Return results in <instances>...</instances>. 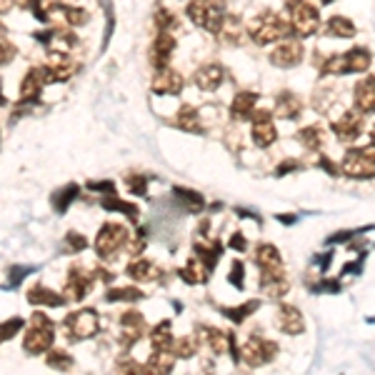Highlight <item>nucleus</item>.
<instances>
[{
  "instance_id": "423d86ee",
  "label": "nucleus",
  "mask_w": 375,
  "mask_h": 375,
  "mask_svg": "<svg viewBox=\"0 0 375 375\" xmlns=\"http://www.w3.org/2000/svg\"><path fill=\"white\" fill-rule=\"evenodd\" d=\"M65 335L71 343H80V340H88L98 333V313L90 311V308H83V311L68 313L65 316Z\"/></svg>"
},
{
  "instance_id": "393cba45",
  "label": "nucleus",
  "mask_w": 375,
  "mask_h": 375,
  "mask_svg": "<svg viewBox=\"0 0 375 375\" xmlns=\"http://www.w3.org/2000/svg\"><path fill=\"white\" fill-rule=\"evenodd\" d=\"M255 263H258L260 270H278V268H283L281 253H278L276 246H270V243H263V246L255 248Z\"/></svg>"
},
{
  "instance_id": "a19ab883",
  "label": "nucleus",
  "mask_w": 375,
  "mask_h": 375,
  "mask_svg": "<svg viewBox=\"0 0 375 375\" xmlns=\"http://www.w3.org/2000/svg\"><path fill=\"white\" fill-rule=\"evenodd\" d=\"M63 15H65V20H68V25H73V28H80V25L88 23V13L83 10V8L65 6L63 8Z\"/></svg>"
},
{
  "instance_id": "8fccbe9b",
  "label": "nucleus",
  "mask_w": 375,
  "mask_h": 375,
  "mask_svg": "<svg viewBox=\"0 0 375 375\" xmlns=\"http://www.w3.org/2000/svg\"><path fill=\"white\" fill-rule=\"evenodd\" d=\"M88 188H90V190H108L111 195H115V185H113L111 181H106V183H88Z\"/></svg>"
},
{
  "instance_id": "864d4df0",
  "label": "nucleus",
  "mask_w": 375,
  "mask_h": 375,
  "mask_svg": "<svg viewBox=\"0 0 375 375\" xmlns=\"http://www.w3.org/2000/svg\"><path fill=\"white\" fill-rule=\"evenodd\" d=\"M13 8V0H0V13H8Z\"/></svg>"
},
{
  "instance_id": "dca6fc26",
  "label": "nucleus",
  "mask_w": 375,
  "mask_h": 375,
  "mask_svg": "<svg viewBox=\"0 0 375 375\" xmlns=\"http://www.w3.org/2000/svg\"><path fill=\"white\" fill-rule=\"evenodd\" d=\"M353 103L363 115L375 113V76H365L363 80L355 83L353 88Z\"/></svg>"
},
{
  "instance_id": "e433bc0d",
  "label": "nucleus",
  "mask_w": 375,
  "mask_h": 375,
  "mask_svg": "<svg viewBox=\"0 0 375 375\" xmlns=\"http://www.w3.org/2000/svg\"><path fill=\"white\" fill-rule=\"evenodd\" d=\"M143 293L138 288H115V290H108L106 300L108 303H133V300H141Z\"/></svg>"
},
{
  "instance_id": "6ab92c4d",
  "label": "nucleus",
  "mask_w": 375,
  "mask_h": 375,
  "mask_svg": "<svg viewBox=\"0 0 375 375\" xmlns=\"http://www.w3.org/2000/svg\"><path fill=\"white\" fill-rule=\"evenodd\" d=\"M45 83H50V78H48V68H30V71L25 73L23 85H20V100H23V103L36 100Z\"/></svg>"
},
{
  "instance_id": "f8f14e48",
  "label": "nucleus",
  "mask_w": 375,
  "mask_h": 375,
  "mask_svg": "<svg viewBox=\"0 0 375 375\" xmlns=\"http://www.w3.org/2000/svg\"><path fill=\"white\" fill-rule=\"evenodd\" d=\"M93 281H95V273H88V270L73 265V268L68 270V283H65V300H76V303L83 300L88 295Z\"/></svg>"
},
{
  "instance_id": "39448f33",
  "label": "nucleus",
  "mask_w": 375,
  "mask_h": 375,
  "mask_svg": "<svg viewBox=\"0 0 375 375\" xmlns=\"http://www.w3.org/2000/svg\"><path fill=\"white\" fill-rule=\"evenodd\" d=\"M340 170L348 178H355V181L375 178V143L368 148H353V150H348Z\"/></svg>"
},
{
  "instance_id": "20e7f679",
  "label": "nucleus",
  "mask_w": 375,
  "mask_h": 375,
  "mask_svg": "<svg viewBox=\"0 0 375 375\" xmlns=\"http://www.w3.org/2000/svg\"><path fill=\"white\" fill-rule=\"evenodd\" d=\"M53 338H55L53 320H50L45 313H36V316L30 318V328L25 330L23 348H25V353H30V355L45 353V351H50V346H53Z\"/></svg>"
},
{
  "instance_id": "a211bd4d",
  "label": "nucleus",
  "mask_w": 375,
  "mask_h": 375,
  "mask_svg": "<svg viewBox=\"0 0 375 375\" xmlns=\"http://www.w3.org/2000/svg\"><path fill=\"white\" fill-rule=\"evenodd\" d=\"M195 85H198L200 90H206V93H211V90H218L220 85H223L225 80V68L218 63H206L200 65L198 71H195Z\"/></svg>"
},
{
  "instance_id": "9d476101",
  "label": "nucleus",
  "mask_w": 375,
  "mask_h": 375,
  "mask_svg": "<svg viewBox=\"0 0 375 375\" xmlns=\"http://www.w3.org/2000/svg\"><path fill=\"white\" fill-rule=\"evenodd\" d=\"M303 45H300V41H293V38H285V41L276 43V48L270 50V63L276 65V68H295V65H300V60H303Z\"/></svg>"
},
{
  "instance_id": "49530a36",
  "label": "nucleus",
  "mask_w": 375,
  "mask_h": 375,
  "mask_svg": "<svg viewBox=\"0 0 375 375\" xmlns=\"http://www.w3.org/2000/svg\"><path fill=\"white\" fill-rule=\"evenodd\" d=\"M128 188L135 195H146L148 193V178L143 176H128Z\"/></svg>"
},
{
  "instance_id": "aec40b11",
  "label": "nucleus",
  "mask_w": 375,
  "mask_h": 375,
  "mask_svg": "<svg viewBox=\"0 0 375 375\" xmlns=\"http://www.w3.org/2000/svg\"><path fill=\"white\" fill-rule=\"evenodd\" d=\"M300 113H303V103H300L298 95L288 93V90H283V93L276 95V115L283 118V120H293V118H298Z\"/></svg>"
},
{
  "instance_id": "58836bf2",
  "label": "nucleus",
  "mask_w": 375,
  "mask_h": 375,
  "mask_svg": "<svg viewBox=\"0 0 375 375\" xmlns=\"http://www.w3.org/2000/svg\"><path fill=\"white\" fill-rule=\"evenodd\" d=\"M258 300H248L246 305H241V308H223V313L230 318V320H235V323H243L248 316H250L253 311H258Z\"/></svg>"
},
{
  "instance_id": "a18cd8bd",
  "label": "nucleus",
  "mask_w": 375,
  "mask_h": 375,
  "mask_svg": "<svg viewBox=\"0 0 375 375\" xmlns=\"http://www.w3.org/2000/svg\"><path fill=\"white\" fill-rule=\"evenodd\" d=\"M30 270H33V268H28V265H15V268H10V270H8L10 276H8L6 288H15V285H20V281H23L25 276H28Z\"/></svg>"
},
{
  "instance_id": "c756f323",
  "label": "nucleus",
  "mask_w": 375,
  "mask_h": 375,
  "mask_svg": "<svg viewBox=\"0 0 375 375\" xmlns=\"http://www.w3.org/2000/svg\"><path fill=\"white\" fill-rule=\"evenodd\" d=\"M153 351H173V333H170V320H163L155 325L150 333Z\"/></svg>"
},
{
  "instance_id": "5fc2aeb1",
  "label": "nucleus",
  "mask_w": 375,
  "mask_h": 375,
  "mask_svg": "<svg viewBox=\"0 0 375 375\" xmlns=\"http://www.w3.org/2000/svg\"><path fill=\"white\" fill-rule=\"evenodd\" d=\"M370 141L375 143V125H373V128H370Z\"/></svg>"
},
{
  "instance_id": "de8ad7c7",
  "label": "nucleus",
  "mask_w": 375,
  "mask_h": 375,
  "mask_svg": "<svg viewBox=\"0 0 375 375\" xmlns=\"http://www.w3.org/2000/svg\"><path fill=\"white\" fill-rule=\"evenodd\" d=\"M13 55H15V48L8 43V38L0 36V65H6L8 60H13Z\"/></svg>"
},
{
  "instance_id": "c85d7f7f",
  "label": "nucleus",
  "mask_w": 375,
  "mask_h": 375,
  "mask_svg": "<svg viewBox=\"0 0 375 375\" xmlns=\"http://www.w3.org/2000/svg\"><path fill=\"white\" fill-rule=\"evenodd\" d=\"M200 340H203L215 355H220V353L228 348V333H223V330H218V328H200Z\"/></svg>"
},
{
  "instance_id": "7ed1b4c3",
  "label": "nucleus",
  "mask_w": 375,
  "mask_h": 375,
  "mask_svg": "<svg viewBox=\"0 0 375 375\" xmlns=\"http://www.w3.org/2000/svg\"><path fill=\"white\" fill-rule=\"evenodd\" d=\"M185 13H188V18L193 20L198 28L208 30V33H213V36L220 33L225 18H228L223 0H190Z\"/></svg>"
},
{
  "instance_id": "1a4fd4ad",
  "label": "nucleus",
  "mask_w": 375,
  "mask_h": 375,
  "mask_svg": "<svg viewBox=\"0 0 375 375\" xmlns=\"http://www.w3.org/2000/svg\"><path fill=\"white\" fill-rule=\"evenodd\" d=\"M333 133L338 141L343 143H353L363 135V113L360 111H346L340 113L338 118L333 120Z\"/></svg>"
},
{
  "instance_id": "09e8293b",
  "label": "nucleus",
  "mask_w": 375,
  "mask_h": 375,
  "mask_svg": "<svg viewBox=\"0 0 375 375\" xmlns=\"http://www.w3.org/2000/svg\"><path fill=\"white\" fill-rule=\"evenodd\" d=\"M230 283L238 288H243V263L241 260H235L233 265H230Z\"/></svg>"
},
{
  "instance_id": "4c0bfd02",
  "label": "nucleus",
  "mask_w": 375,
  "mask_h": 375,
  "mask_svg": "<svg viewBox=\"0 0 375 375\" xmlns=\"http://www.w3.org/2000/svg\"><path fill=\"white\" fill-rule=\"evenodd\" d=\"M100 206L106 208V211H123L130 220H138V213H141V211H138V206H133V203H125V200H118V198L100 200Z\"/></svg>"
},
{
  "instance_id": "3c124183",
  "label": "nucleus",
  "mask_w": 375,
  "mask_h": 375,
  "mask_svg": "<svg viewBox=\"0 0 375 375\" xmlns=\"http://www.w3.org/2000/svg\"><path fill=\"white\" fill-rule=\"evenodd\" d=\"M230 246L238 248V250H246V238H243V233H235L233 238H230Z\"/></svg>"
},
{
  "instance_id": "37998d69",
  "label": "nucleus",
  "mask_w": 375,
  "mask_h": 375,
  "mask_svg": "<svg viewBox=\"0 0 375 375\" xmlns=\"http://www.w3.org/2000/svg\"><path fill=\"white\" fill-rule=\"evenodd\" d=\"M20 328H23V318H10V320L0 323V343L15 338V333H20Z\"/></svg>"
},
{
  "instance_id": "72a5a7b5",
  "label": "nucleus",
  "mask_w": 375,
  "mask_h": 375,
  "mask_svg": "<svg viewBox=\"0 0 375 375\" xmlns=\"http://www.w3.org/2000/svg\"><path fill=\"white\" fill-rule=\"evenodd\" d=\"M173 195L181 200L183 208H185L188 213H200V211H203V198H200V193H195V190L176 188V190H173Z\"/></svg>"
},
{
  "instance_id": "cd10ccee",
  "label": "nucleus",
  "mask_w": 375,
  "mask_h": 375,
  "mask_svg": "<svg viewBox=\"0 0 375 375\" xmlns=\"http://www.w3.org/2000/svg\"><path fill=\"white\" fill-rule=\"evenodd\" d=\"M176 365V353L173 351H155L150 355V360L146 363L148 373H170Z\"/></svg>"
},
{
  "instance_id": "f03ea898",
  "label": "nucleus",
  "mask_w": 375,
  "mask_h": 375,
  "mask_svg": "<svg viewBox=\"0 0 375 375\" xmlns=\"http://www.w3.org/2000/svg\"><path fill=\"white\" fill-rule=\"evenodd\" d=\"M285 20L290 33L298 38H311L320 30V13L311 0H288Z\"/></svg>"
},
{
  "instance_id": "f3484780",
  "label": "nucleus",
  "mask_w": 375,
  "mask_h": 375,
  "mask_svg": "<svg viewBox=\"0 0 375 375\" xmlns=\"http://www.w3.org/2000/svg\"><path fill=\"white\" fill-rule=\"evenodd\" d=\"M276 325L278 330H283L285 335H300L305 330L303 313L295 305H281L276 313Z\"/></svg>"
},
{
  "instance_id": "79ce46f5",
  "label": "nucleus",
  "mask_w": 375,
  "mask_h": 375,
  "mask_svg": "<svg viewBox=\"0 0 375 375\" xmlns=\"http://www.w3.org/2000/svg\"><path fill=\"white\" fill-rule=\"evenodd\" d=\"M195 351H198V343H195V338H178L173 340V353L181 358H190L195 355Z\"/></svg>"
},
{
  "instance_id": "6e6552de",
  "label": "nucleus",
  "mask_w": 375,
  "mask_h": 375,
  "mask_svg": "<svg viewBox=\"0 0 375 375\" xmlns=\"http://www.w3.org/2000/svg\"><path fill=\"white\" fill-rule=\"evenodd\" d=\"M278 353V346L273 343V340H265L260 338V335H253L250 340L246 343V348H243V360H246L248 368H260V365L270 363L273 358H276Z\"/></svg>"
},
{
  "instance_id": "412c9836",
  "label": "nucleus",
  "mask_w": 375,
  "mask_h": 375,
  "mask_svg": "<svg viewBox=\"0 0 375 375\" xmlns=\"http://www.w3.org/2000/svg\"><path fill=\"white\" fill-rule=\"evenodd\" d=\"M343 63H346V76L348 73H365L373 63L368 48H351L343 53Z\"/></svg>"
},
{
  "instance_id": "f257e3e1",
  "label": "nucleus",
  "mask_w": 375,
  "mask_h": 375,
  "mask_svg": "<svg viewBox=\"0 0 375 375\" xmlns=\"http://www.w3.org/2000/svg\"><path fill=\"white\" fill-rule=\"evenodd\" d=\"M246 33H248V38H250L253 43H258V45H273V43H281L293 36L285 15H278V13H273V10L255 13V15L248 20Z\"/></svg>"
},
{
  "instance_id": "0eeeda50",
  "label": "nucleus",
  "mask_w": 375,
  "mask_h": 375,
  "mask_svg": "<svg viewBox=\"0 0 375 375\" xmlns=\"http://www.w3.org/2000/svg\"><path fill=\"white\" fill-rule=\"evenodd\" d=\"M125 243H128V230L120 223H106L100 228V233L95 235V253L103 260H111L120 253Z\"/></svg>"
},
{
  "instance_id": "a878e982",
  "label": "nucleus",
  "mask_w": 375,
  "mask_h": 375,
  "mask_svg": "<svg viewBox=\"0 0 375 375\" xmlns=\"http://www.w3.org/2000/svg\"><path fill=\"white\" fill-rule=\"evenodd\" d=\"M323 33L330 38H353L355 36V23L346 15H333V18H328Z\"/></svg>"
},
{
  "instance_id": "f704fd0d",
  "label": "nucleus",
  "mask_w": 375,
  "mask_h": 375,
  "mask_svg": "<svg viewBox=\"0 0 375 375\" xmlns=\"http://www.w3.org/2000/svg\"><path fill=\"white\" fill-rule=\"evenodd\" d=\"M243 25H241V20L238 18H225V23H223V28H220V33L218 36L223 38L225 43H230V45H238V43L243 41Z\"/></svg>"
},
{
  "instance_id": "603ef678",
  "label": "nucleus",
  "mask_w": 375,
  "mask_h": 375,
  "mask_svg": "<svg viewBox=\"0 0 375 375\" xmlns=\"http://www.w3.org/2000/svg\"><path fill=\"white\" fill-rule=\"evenodd\" d=\"M320 165H323V168H325V170H328L330 176H338V165H333L328 158H323V160H320Z\"/></svg>"
},
{
  "instance_id": "2eb2a0df",
  "label": "nucleus",
  "mask_w": 375,
  "mask_h": 375,
  "mask_svg": "<svg viewBox=\"0 0 375 375\" xmlns=\"http://www.w3.org/2000/svg\"><path fill=\"white\" fill-rule=\"evenodd\" d=\"M183 85H185V80L173 68H160L153 76V93L158 95H178L183 90Z\"/></svg>"
},
{
  "instance_id": "ea45409f",
  "label": "nucleus",
  "mask_w": 375,
  "mask_h": 375,
  "mask_svg": "<svg viewBox=\"0 0 375 375\" xmlns=\"http://www.w3.org/2000/svg\"><path fill=\"white\" fill-rule=\"evenodd\" d=\"M48 365L55 370H71L73 358H71V353H65V351H50L48 353Z\"/></svg>"
},
{
  "instance_id": "4be33fe9",
  "label": "nucleus",
  "mask_w": 375,
  "mask_h": 375,
  "mask_svg": "<svg viewBox=\"0 0 375 375\" xmlns=\"http://www.w3.org/2000/svg\"><path fill=\"white\" fill-rule=\"evenodd\" d=\"M255 103H258V93L241 90V93H235L233 103H230V113L238 120H246V118H253V113H255Z\"/></svg>"
},
{
  "instance_id": "4468645a",
  "label": "nucleus",
  "mask_w": 375,
  "mask_h": 375,
  "mask_svg": "<svg viewBox=\"0 0 375 375\" xmlns=\"http://www.w3.org/2000/svg\"><path fill=\"white\" fill-rule=\"evenodd\" d=\"M173 53H176V36L173 33H158L150 45V63L155 65V71L168 68Z\"/></svg>"
},
{
  "instance_id": "bb28decb",
  "label": "nucleus",
  "mask_w": 375,
  "mask_h": 375,
  "mask_svg": "<svg viewBox=\"0 0 375 375\" xmlns=\"http://www.w3.org/2000/svg\"><path fill=\"white\" fill-rule=\"evenodd\" d=\"M125 273H128L133 281H138V283H150V281H155V276H158V268L150 263V260H143V258H138V260H133V263L125 268Z\"/></svg>"
},
{
  "instance_id": "473e14b6",
  "label": "nucleus",
  "mask_w": 375,
  "mask_h": 375,
  "mask_svg": "<svg viewBox=\"0 0 375 375\" xmlns=\"http://www.w3.org/2000/svg\"><path fill=\"white\" fill-rule=\"evenodd\" d=\"M298 141L303 143L308 150H320L323 141H325V138H323V128L320 125H308V128H303L298 133Z\"/></svg>"
},
{
  "instance_id": "b1692460",
  "label": "nucleus",
  "mask_w": 375,
  "mask_h": 375,
  "mask_svg": "<svg viewBox=\"0 0 375 375\" xmlns=\"http://www.w3.org/2000/svg\"><path fill=\"white\" fill-rule=\"evenodd\" d=\"M28 303L30 305H48V308H58L65 303V295H58L55 290L45 285H33L28 290Z\"/></svg>"
},
{
  "instance_id": "5701e85b",
  "label": "nucleus",
  "mask_w": 375,
  "mask_h": 375,
  "mask_svg": "<svg viewBox=\"0 0 375 375\" xmlns=\"http://www.w3.org/2000/svg\"><path fill=\"white\" fill-rule=\"evenodd\" d=\"M211 265L206 263V260L200 258V255H195V258L188 260V265L181 270V278L185 283H190V285H200V283H206L208 276H211Z\"/></svg>"
},
{
  "instance_id": "9b49d317",
  "label": "nucleus",
  "mask_w": 375,
  "mask_h": 375,
  "mask_svg": "<svg viewBox=\"0 0 375 375\" xmlns=\"http://www.w3.org/2000/svg\"><path fill=\"white\" fill-rule=\"evenodd\" d=\"M253 143L258 148H270L276 143L278 130L273 125V113L270 111H258L253 115Z\"/></svg>"
},
{
  "instance_id": "2f4dec72",
  "label": "nucleus",
  "mask_w": 375,
  "mask_h": 375,
  "mask_svg": "<svg viewBox=\"0 0 375 375\" xmlns=\"http://www.w3.org/2000/svg\"><path fill=\"white\" fill-rule=\"evenodd\" d=\"M78 193H80V188H78L76 183H71V185L60 188L58 193L53 195V208H55V213H65V211H68L73 200L78 198Z\"/></svg>"
},
{
  "instance_id": "7c9ffc66",
  "label": "nucleus",
  "mask_w": 375,
  "mask_h": 375,
  "mask_svg": "<svg viewBox=\"0 0 375 375\" xmlns=\"http://www.w3.org/2000/svg\"><path fill=\"white\" fill-rule=\"evenodd\" d=\"M176 125L185 133H200V118H198V111L190 106H183L176 115Z\"/></svg>"
},
{
  "instance_id": "ddd939ff",
  "label": "nucleus",
  "mask_w": 375,
  "mask_h": 375,
  "mask_svg": "<svg viewBox=\"0 0 375 375\" xmlns=\"http://www.w3.org/2000/svg\"><path fill=\"white\" fill-rule=\"evenodd\" d=\"M143 330H146V320H143V316L138 311H128L120 316V346L123 348H130L133 343H138L143 335Z\"/></svg>"
},
{
  "instance_id": "c03bdc74",
  "label": "nucleus",
  "mask_w": 375,
  "mask_h": 375,
  "mask_svg": "<svg viewBox=\"0 0 375 375\" xmlns=\"http://www.w3.org/2000/svg\"><path fill=\"white\" fill-rule=\"evenodd\" d=\"M65 243H68V248L76 250V253H80V250L88 248V238H85L83 233H76V230H71V233L65 235Z\"/></svg>"
},
{
  "instance_id": "c9c22d12",
  "label": "nucleus",
  "mask_w": 375,
  "mask_h": 375,
  "mask_svg": "<svg viewBox=\"0 0 375 375\" xmlns=\"http://www.w3.org/2000/svg\"><path fill=\"white\" fill-rule=\"evenodd\" d=\"M153 20H155L158 33H173V30L178 28V15L176 13H170L168 8H158L155 15H153Z\"/></svg>"
}]
</instances>
